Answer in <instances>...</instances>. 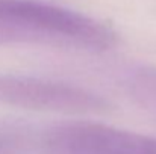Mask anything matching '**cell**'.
Masks as SVG:
<instances>
[{"mask_svg": "<svg viewBox=\"0 0 156 154\" xmlns=\"http://www.w3.org/2000/svg\"><path fill=\"white\" fill-rule=\"evenodd\" d=\"M43 132V125L0 122V154H41Z\"/></svg>", "mask_w": 156, "mask_h": 154, "instance_id": "4", "label": "cell"}, {"mask_svg": "<svg viewBox=\"0 0 156 154\" xmlns=\"http://www.w3.org/2000/svg\"><path fill=\"white\" fill-rule=\"evenodd\" d=\"M123 85L127 95L138 106L156 115V67L141 65L130 70Z\"/></svg>", "mask_w": 156, "mask_h": 154, "instance_id": "5", "label": "cell"}, {"mask_svg": "<svg viewBox=\"0 0 156 154\" xmlns=\"http://www.w3.org/2000/svg\"><path fill=\"white\" fill-rule=\"evenodd\" d=\"M117 33L79 11L43 0H0V46H50L103 51Z\"/></svg>", "mask_w": 156, "mask_h": 154, "instance_id": "1", "label": "cell"}, {"mask_svg": "<svg viewBox=\"0 0 156 154\" xmlns=\"http://www.w3.org/2000/svg\"><path fill=\"white\" fill-rule=\"evenodd\" d=\"M0 103L71 115H100L112 109L105 97L85 86L23 74H0Z\"/></svg>", "mask_w": 156, "mask_h": 154, "instance_id": "2", "label": "cell"}, {"mask_svg": "<svg viewBox=\"0 0 156 154\" xmlns=\"http://www.w3.org/2000/svg\"><path fill=\"white\" fill-rule=\"evenodd\" d=\"M41 154H156V136L102 122H61L44 127Z\"/></svg>", "mask_w": 156, "mask_h": 154, "instance_id": "3", "label": "cell"}]
</instances>
